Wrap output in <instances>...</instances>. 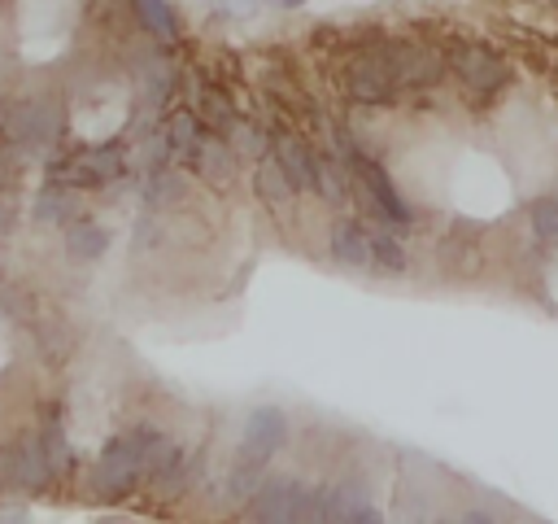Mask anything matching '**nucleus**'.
<instances>
[{"label":"nucleus","instance_id":"obj_1","mask_svg":"<svg viewBox=\"0 0 558 524\" xmlns=\"http://www.w3.org/2000/svg\"><path fill=\"white\" fill-rule=\"evenodd\" d=\"M170 450H174V441H170L166 432H157V428H148V424L126 428V432H118V437L100 450V458H96V467H92V489H100V493H122V489L135 485V480H153V472L166 463Z\"/></svg>","mask_w":558,"mask_h":524},{"label":"nucleus","instance_id":"obj_2","mask_svg":"<svg viewBox=\"0 0 558 524\" xmlns=\"http://www.w3.org/2000/svg\"><path fill=\"white\" fill-rule=\"evenodd\" d=\"M0 135L26 157H52L65 144V105L52 92H26L0 100Z\"/></svg>","mask_w":558,"mask_h":524},{"label":"nucleus","instance_id":"obj_3","mask_svg":"<svg viewBox=\"0 0 558 524\" xmlns=\"http://www.w3.org/2000/svg\"><path fill=\"white\" fill-rule=\"evenodd\" d=\"M362 44L388 66V74L401 87V100L405 96H427L432 87H440L449 79V57L427 39H401V35H384L379 31L371 39H362Z\"/></svg>","mask_w":558,"mask_h":524},{"label":"nucleus","instance_id":"obj_4","mask_svg":"<svg viewBox=\"0 0 558 524\" xmlns=\"http://www.w3.org/2000/svg\"><path fill=\"white\" fill-rule=\"evenodd\" d=\"M349 175H353V205L371 223H388L397 231H405V227L418 223V210L410 205V196L397 188V179L388 175V166L375 153H357L349 162Z\"/></svg>","mask_w":558,"mask_h":524},{"label":"nucleus","instance_id":"obj_5","mask_svg":"<svg viewBox=\"0 0 558 524\" xmlns=\"http://www.w3.org/2000/svg\"><path fill=\"white\" fill-rule=\"evenodd\" d=\"M48 175L78 188V192H100L126 175V144L122 140H96V144H74L65 153L57 148L48 157Z\"/></svg>","mask_w":558,"mask_h":524},{"label":"nucleus","instance_id":"obj_6","mask_svg":"<svg viewBox=\"0 0 558 524\" xmlns=\"http://www.w3.org/2000/svg\"><path fill=\"white\" fill-rule=\"evenodd\" d=\"M445 57H449V74L458 79L462 96L475 100L480 109H484L493 96H501V92L510 87V79H514L510 61H506L501 52H493L488 44H458V48L445 52Z\"/></svg>","mask_w":558,"mask_h":524},{"label":"nucleus","instance_id":"obj_7","mask_svg":"<svg viewBox=\"0 0 558 524\" xmlns=\"http://www.w3.org/2000/svg\"><path fill=\"white\" fill-rule=\"evenodd\" d=\"M340 87H344V96H349L357 109H392V105H401L397 79L388 74V66H384L366 44H357V48L349 52V61H344V70H340Z\"/></svg>","mask_w":558,"mask_h":524},{"label":"nucleus","instance_id":"obj_8","mask_svg":"<svg viewBox=\"0 0 558 524\" xmlns=\"http://www.w3.org/2000/svg\"><path fill=\"white\" fill-rule=\"evenodd\" d=\"M187 175H196L201 183H209V188H231L235 183V175H240V153L231 148V140L227 135H218V131H201V140H196V148L187 153Z\"/></svg>","mask_w":558,"mask_h":524},{"label":"nucleus","instance_id":"obj_9","mask_svg":"<svg viewBox=\"0 0 558 524\" xmlns=\"http://www.w3.org/2000/svg\"><path fill=\"white\" fill-rule=\"evenodd\" d=\"M283 441H288V415L279 406H257L244 424V437H240V463L266 467Z\"/></svg>","mask_w":558,"mask_h":524},{"label":"nucleus","instance_id":"obj_10","mask_svg":"<svg viewBox=\"0 0 558 524\" xmlns=\"http://www.w3.org/2000/svg\"><path fill=\"white\" fill-rule=\"evenodd\" d=\"M327 258L340 271H371V236L357 214H336L327 227Z\"/></svg>","mask_w":558,"mask_h":524},{"label":"nucleus","instance_id":"obj_11","mask_svg":"<svg viewBox=\"0 0 558 524\" xmlns=\"http://www.w3.org/2000/svg\"><path fill=\"white\" fill-rule=\"evenodd\" d=\"M270 157L283 166L288 183H292L301 196L314 192V183H318V148H314L305 135H296V131H279V135L270 140Z\"/></svg>","mask_w":558,"mask_h":524},{"label":"nucleus","instance_id":"obj_12","mask_svg":"<svg viewBox=\"0 0 558 524\" xmlns=\"http://www.w3.org/2000/svg\"><path fill=\"white\" fill-rule=\"evenodd\" d=\"M301 493H305V485L292 480V476L262 480L253 489V524H292V515L301 507Z\"/></svg>","mask_w":558,"mask_h":524},{"label":"nucleus","instance_id":"obj_13","mask_svg":"<svg viewBox=\"0 0 558 524\" xmlns=\"http://www.w3.org/2000/svg\"><path fill=\"white\" fill-rule=\"evenodd\" d=\"M9 450H13V489L44 493L57 480V472H52V463H48V454H44V445H39L35 432H22Z\"/></svg>","mask_w":558,"mask_h":524},{"label":"nucleus","instance_id":"obj_14","mask_svg":"<svg viewBox=\"0 0 558 524\" xmlns=\"http://www.w3.org/2000/svg\"><path fill=\"white\" fill-rule=\"evenodd\" d=\"M140 201H144V210L170 214L174 205H183V201H187V175H183L179 166H170V162L148 166V170H144V179H140Z\"/></svg>","mask_w":558,"mask_h":524},{"label":"nucleus","instance_id":"obj_15","mask_svg":"<svg viewBox=\"0 0 558 524\" xmlns=\"http://www.w3.org/2000/svg\"><path fill=\"white\" fill-rule=\"evenodd\" d=\"M83 214V205H78V188H70V183H61V179H44L39 183V192H35V205H31V218L39 223V227H65V223H74Z\"/></svg>","mask_w":558,"mask_h":524},{"label":"nucleus","instance_id":"obj_16","mask_svg":"<svg viewBox=\"0 0 558 524\" xmlns=\"http://www.w3.org/2000/svg\"><path fill=\"white\" fill-rule=\"evenodd\" d=\"M253 192H257V201H262L266 210H275V214H288V210L301 201V192L288 183L283 166H279L270 153L253 162Z\"/></svg>","mask_w":558,"mask_h":524},{"label":"nucleus","instance_id":"obj_17","mask_svg":"<svg viewBox=\"0 0 558 524\" xmlns=\"http://www.w3.org/2000/svg\"><path fill=\"white\" fill-rule=\"evenodd\" d=\"M126 13L153 44H179V13L170 0H126Z\"/></svg>","mask_w":558,"mask_h":524},{"label":"nucleus","instance_id":"obj_18","mask_svg":"<svg viewBox=\"0 0 558 524\" xmlns=\"http://www.w3.org/2000/svg\"><path fill=\"white\" fill-rule=\"evenodd\" d=\"M61 249H65L70 262H83V266H87V262H100L105 249H109V231H105L96 218L78 214L74 223L61 227Z\"/></svg>","mask_w":558,"mask_h":524},{"label":"nucleus","instance_id":"obj_19","mask_svg":"<svg viewBox=\"0 0 558 524\" xmlns=\"http://www.w3.org/2000/svg\"><path fill=\"white\" fill-rule=\"evenodd\" d=\"M314 196L327 201V205L340 210V214L353 210V175H349V166H344L331 148L318 153V183H314Z\"/></svg>","mask_w":558,"mask_h":524},{"label":"nucleus","instance_id":"obj_20","mask_svg":"<svg viewBox=\"0 0 558 524\" xmlns=\"http://www.w3.org/2000/svg\"><path fill=\"white\" fill-rule=\"evenodd\" d=\"M366 236H371V271H379V275H405L410 271V249H405L397 227L366 223Z\"/></svg>","mask_w":558,"mask_h":524},{"label":"nucleus","instance_id":"obj_21","mask_svg":"<svg viewBox=\"0 0 558 524\" xmlns=\"http://www.w3.org/2000/svg\"><path fill=\"white\" fill-rule=\"evenodd\" d=\"M201 118L192 114V109H174V114H166V122H161V148H166V162L170 166H183L187 162V153L196 148V140H201Z\"/></svg>","mask_w":558,"mask_h":524},{"label":"nucleus","instance_id":"obj_22","mask_svg":"<svg viewBox=\"0 0 558 524\" xmlns=\"http://www.w3.org/2000/svg\"><path fill=\"white\" fill-rule=\"evenodd\" d=\"M192 114L201 118L205 131H218V135H231V127L240 122V109L231 105V96L218 83H201L196 87V109Z\"/></svg>","mask_w":558,"mask_h":524},{"label":"nucleus","instance_id":"obj_23","mask_svg":"<svg viewBox=\"0 0 558 524\" xmlns=\"http://www.w3.org/2000/svg\"><path fill=\"white\" fill-rule=\"evenodd\" d=\"M371 507V489L362 480H340L327 485V524H349L353 515H362Z\"/></svg>","mask_w":558,"mask_h":524},{"label":"nucleus","instance_id":"obj_24","mask_svg":"<svg viewBox=\"0 0 558 524\" xmlns=\"http://www.w3.org/2000/svg\"><path fill=\"white\" fill-rule=\"evenodd\" d=\"M527 227H532V236H536L541 245H558V192L536 196V201L527 205Z\"/></svg>","mask_w":558,"mask_h":524},{"label":"nucleus","instance_id":"obj_25","mask_svg":"<svg viewBox=\"0 0 558 524\" xmlns=\"http://www.w3.org/2000/svg\"><path fill=\"white\" fill-rule=\"evenodd\" d=\"M227 140H231V148H235L240 157H253V162H257V157H266V153H270V140H275V135H270V131H262L257 122H244V118H240V122L231 127V135H227Z\"/></svg>","mask_w":558,"mask_h":524},{"label":"nucleus","instance_id":"obj_26","mask_svg":"<svg viewBox=\"0 0 558 524\" xmlns=\"http://www.w3.org/2000/svg\"><path fill=\"white\" fill-rule=\"evenodd\" d=\"M26 162H31V157H26L13 140L0 135V192H4V196L17 192V183H22V166H26Z\"/></svg>","mask_w":558,"mask_h":524},{"label":"nucleus","instance_id":"obj_27","mask_svg":"<svg viewBox=\"0 0 558 524\" xmlns=\"http://www.w3.org/2000/svg\"><path fill=\"white\" fill-rule=\"evenodd\" d=\"M39 445H44V454H48L52 472H65V467H70V441H65V428H61V419H44Z\"/></svg>","mask_w":558,"mask_h":524},{"label":"nucleus","instance_id":"obj_28","mask_svg":"<svg viewBox=\"0 0 558 524\" xmlns=\"http://www.w3.org/2000/svg\"><path fill=\"white\" fill-rule=\"evenodd\" d=\"M292 524H327V485H323V489H310V485H305Z\"/></svg>","mask_w":558,"mask_h":524},{"label":"nucleus","instance_id":"obj_29","mask_svg":"<svg viewBox=\"0 0 558 524\" xmlns=\"http://www.w3.org/2000/svg\"><path fill=\"white\" fill-rule=\"evenodd\" d=\"M257 476H262V467H248V463H240V458H235V467H231V476H227V498H231V502L253 498Z\"/></svg>","mask_w":558,"mask_h":524},{"label":"nucleus","instance_id":"obj_30","mask_svg":"<svg viewBox=\"0 0 558 524\" xmlns=\"http://www.w3.org/2000/svg\"><path fill=\"white\" fill-rule=\"evenodd\" d=\"M17 227V210H13V196L0 192V236H9Z\"/></svg>","mask_w":558,"mask_h":524},{"label":"nucleus","instance_id":"obj_31","mask_svg":"<svg viewBox=\"0 0 558 524\" xmlns=\"http://www.w3.org/2000/svg\"><path fill=\"white\" fill-rule=\"evenodd\" d=\"M0 489H13V450H0Z\"/></svg>","mask_w":558,"mask_h":524},{"label":"nucleus","instance_id":"obj_32","mask_svg":"<svg viewBox=\"0 0 558 524\" xmlns=\"http://www.w3.org/2000/svg\"><path fill=\"white\" fill-rule=\"evenodd\" d=\"M0 524H31V515L22 507H0Z\"/></svg>","mask_w":558,"mask_h":524},{"label":"nucleus","instance_id":"obj_33","mask_svg":"<svg viewBox=\"0 0 558 524\" xmlns=\"http://www.w3.org/2000/svg\"><path fill=\"white\" fill-rule=\"evenodd\" d=\"M214 9H222V13H240V9H248L253 0H209Z\"/></svg>","mask_w":558,"mask_h":524},{"label":"nucleus","instance_id":"obj_34","mask_svg":"<svg viewBox=\"0 0 558 524\" xmlns=\"http://www.w3.org/2000/svg\"><path fill=\"white\" fill-rule=\"evenodd\" d=\"M349 524H384V515H379V511H375V502H371V507H366L362 515H353Z\"/></svg>","mask_w":558,"mask_h":524},{"label":"nucleus","instance_id":"obj_35","mask_svg":"<svg viewBox=\"0 0 558 524\" xmlns=\"http://www.w3.org/2000/svg\"><path fill=\"white\" fill-rule=\"evenodd\" d=\"M458 524H497V520H493L488 511H466V515H462Z\"/></svg>","mask_w":558,"mask_h":524},{"label":"nucleus","instance_id":"obj_36","mask_svg":"<svg viewBox=\"0 0 558 524\" xmlns=\"http://www.w3.org/2000/svg\"><path fill=\"white\" fill-rule=\"evenodd\" d=\"M262 4H270V9H301V4H310V0H262Z\"/></svg>","mask_w":558,"mask_h":524}]
</instances>
